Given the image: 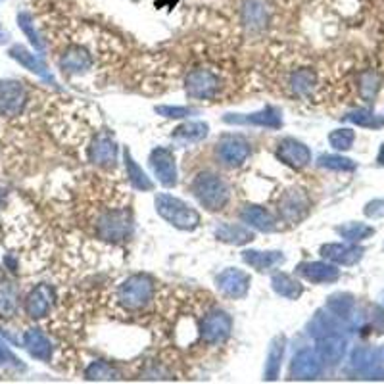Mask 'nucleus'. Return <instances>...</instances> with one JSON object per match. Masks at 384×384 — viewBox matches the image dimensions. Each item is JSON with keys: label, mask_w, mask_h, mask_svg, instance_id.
Masks as SVG:
<instances>
[{"label": "nucleus", "mask_w": 384, "mask_h": 384, "mask_svg": "<svg viewBox=\"0 0 384 384\" xmlns=\"http://www.w3.org/2000/svg\"><path fill=\"white\" fill-rule=\"evenodd\" d=\"M278 160L294 169H304L311 162V150L296 139H283L277 148Z\"/></svg>", "instance_id": "nucleus-11"}, {"label": "nucleus", "mask_w": 384, "mask_h": 384, "mask_svg": "<svg viewBox=\"0 0 384 384\" xmlns=\"http://www.w3.org/2000/svg\"><path fill=\"white\" fill-rule=\"evenodd\" d=\"M91 160L102 167H112L117 162V144L110 134L100 133L96 136L91 146Z\"/></svg>", "instance_id": "nucleus-16"}, {"label": "nucleus", "mask_w": 384, "mask_h": 384, "mask_svg": "<svg viewBox=\"0 0 384 384\" xmlns=\"http://www.w3.org/2000/svg\"><path fill=\"white\" fill-rule=\"evenodd\" d=\"M221 77L213 69L198 67L187 75V95L194 100H211L219 95Z\"/></svg>", "instance_id": "nucleus-4"}, {"label": "nucleus", "mask_w": 384, "mask_h": 384, "mask_svg": "<svg viewBox=\"0 0 384 384\" xmlns=\"http://www.w3.org/2000/svg\"><path fill=\"white\" fill-rule=\"evenodd\" d=\"M191 189L192 194L198 198V202L208 211H221L229 204V184L215 173H200L198 177H194Z\"/></svg>", "instance_id": "nucleus-1"}, {"label": "nucleus", "mask_w": 384, "mask_h": 384, "mask_svg": "<svg viewBox=\"0 0 384 384\" xmlns=\"http://www.w3.org/2000/svg\"><path fill=\"white\" fill-rule=\"evenodd\" d=\"M355 134L352 129H336L328 134V143L335 150H350L354 144Z\"/></svg>", "instance_id": "nucleus-35"}, {"label": "nucleus", "mask_w": 384, "mask_h": 384, "mask_svg": "<svg viewBox=\"0 0 384 384\" xmlns=\"http://www.w3.org/2000/svg\"><path fill=\"white\" fill-rule=\"evenodd\" d=\"M150 167H152L156 179L162 182L163 187H175L177 182V167H175V156L169 148L158 146L150 152Z\"/></svg>", "instance_id": "nucleus-9"}, {"label": "nucleus", "mask_w": 384, "mask_h": 384, "mask_svg": "<svg viewBox=\"0 0 384 384\" xmlns=\"http://www.w3.org/2000/svg\"><path fill=\"white\" fill-rule=\"evenodd\" d=\"M125 169H127V177H129V182H131L133 189L143 192L154 191V182L150 181V177L143 171V167L131 158L129 150H125Z\"/></svg>", "instance_id": "nucleus-29"}, {"label": "nucleus", "mask_w": 384, "mask_h": 384, "mask_svg": "<svg viewBox=\"0 0 384 384\" xmlns=\"http://www.w3.org/2000/svg\"><path fill=\"white\" fill-rule=\"evenodd\" d=\"M271 287L277 292L278 296L287 298V300H298L304 294V287L302 283H298L296 278L288 273H275L271 277Z\"/></svg>", "instance_id": "nucleus-24"}, {"label": "nucleus", "mask_w": 384, "mask_h": 384, "mask_svg": "<svg viewBox=\"0 0 384 384\" xmlns=\"http://www.w3.org/2000/svg\"><path fill=\"white\" fill-rule=\"evenodd\" d=\"M18 21H19V27L23 29V33L27 35V38L31 40V45L38 50H43L45 45H43V40L38 37V33L35 31V25H33V21H31V16H29L27 12H21L18 16Z\"/></svg>", "instance_id": "nucleus-36"}, {"label": "nucleus", "mask_w": 384, "mask_h": 384, "mask_svg": "<svg viewBox=\"0 0 384 384\" xmlns=\"http://www.w3.org/2000/svg\"><path fill=\"white\" fill-rule=\"evenodd\" d=\"M227 123L235 125H259V127H269V129H278L283 125V117H280V110L275 106H267L263 110H259L256 114L248 115H225L223 117Z\"/></svg>", "instance_id": "nucleus-13"}, {"label": "nucleus", "mask_w": 384, "mask_h": 384, "mask_svg": "<svg viewBox=\"0 0 384 384\" xmlns=\"http://www.w3.org/2000/svg\"><path fill=\"white\" fill-rule=\"evenodd\" d=\"M309 211V200L304 192L288 191L278 198V215L288 223H296L306 217Z\"/></svg>", "instance_id": "nucleus-12"}, {"label": "nucleus", "mask_w": 384, "mask_h": 384, "mask_svg": "<svg viewBox=\"0 0 384 384\" xmlns=\"http://www.w3.org/2000/svg\"><path fill=\"white\" fill-rule=\"evenodd\" d=\"M18 311V290L12 283H0V317L10 319Z\"/></svg>", "instance_id": "nucleus-31"}, {"label": "nucleus", "mask_w": 384, "mask_h": 384, "mask_svg": "<svg viewBox=\"0 0 384 384\" xmlns=\"http://www.w3.org/2000/svg\"><path fill=\"white\" fill-rule=\"evenodd\" d=\"M23 346L27 348L29 354L33 355L35 359H40V361H48L50 355H52L50 340L40 328H29L23 336Z\"/></svg>", "instance_id": "nucleus-20"}, {"label": "nucleus", "mask_w": 384, "mask_h": 384, "mask_svg": "<svg viewBox=\"0 0 384 384\" xmlns=\"http://www.w3.org/2000/svg\"><path fill=\"white\" fill-rule=\"evenodd\" d=\"M317 85V75L311 67H300L290 75L288 86L292 88V93L298 96H307L313 93Z\"/></svg>", "instance_id": "nucleus-26"}, {"label": "nucleus", "mask_w": 384, "mask_h": 384, "mask_svg": "<svg viewBox=\"0 0 384 384\" xmlns=\"http://www.w3.org/2000/svg\"><path fill=\"white\" fill-rule=\"evenodd\" d=\"M363 250L350 244H325L321 246V256L328 261H335L340 265H354L361 259Z\"/></svg>", "instance_id": "nucleus-18"}, {"label": "nucleus", "mask_w": 384, "mask_h": 384, "mask_svg": "<svg viewBox=\"0 0 384 384\" xmlns=\"http://www.w3.org/2000/svg\"><path fill=\"white\" fill-rule=\"evenodd\" d=\"M244 263H248L250 267L258 269V271H269L285 263L283 252H259V250H246L242 254Z\"/></svg>", "instance_id": "nucleus-21"}, {"label": "nucleus", "mask_w": 384, "mask_h": 384, "mask_svg": "<svg viewBox=\"0 0 384 384\" xmlns=\"http://www.w3.org/2000/svg\"><path fill=\"white\" fill-rule=\"evenodd\" d=\"M365 213L369 217H384V200H374L371 204H367Z\"/></svg>", "instance_id": "nucleus-39"}, {"label": "nucleus", "mask_w": 384, "mask_h": 384, "mask_svg": "<svg viewBox=\"0 0 384 384\" xmlns=\"http://www.w3.org/2000/svg\"><path fill=\"white\" fill-rule=\"evenodd\" d=\"M344 350L346 340L342 336L335 335V333H333V335L321 336L319 342H317V352H319L321 359H323L325 363H338V361L342 359V355H344Z\"/></svg>", "instance_id": "nucleus-19"}, {"label": "nucleus", "mask_w": 384, "mask_h": 384, "mask_svg": "<svg viewBox=\"0 0 384 384\" xmlns=\"http://www.w3.org/2000/svg\"><path fill=\"white\" fill-rule=\"evenodd\" d=\"M285 355V336L273 338V342L267 350V359H265V379L275 381L280 373V361Z\"/></svg>", "instance_id": "nucleus-27"}, {"label": "nucleus", "mask_w": 384, "mask_h": 384, "mask_svg": "<svg viewBox=\"0 0 384 384\" xmlns=\"http://www.w3.org/2000/svg\"><path fill=\"white\" fill-rule=\"evenodd\" d=\"M348 119L350 121H354V123L361 125V127H379L381 121L374 117L371 112H367V110H357V112H352V114L348 115Z\"/></svg>", "instance_id": "nucleus-38"}, {"label": "nucleus", "mask_w": 384, "mask_h": 384, "mask_svg": "<svg viewBox=\"0 0 384 384\" xmlns=\"http://www.w3.org/2000/svg\"><path fill=\"white\" fill-rule=\"evenodd\" d=\"M232 331V319L223 309H213L200 323V338L206 344H223L230 336Z\"/></svg>", "instance_id": "nucleus-5"}, {"label": "nucleus", "mask_w": 384, "mask_h": 384, "mask_svg": "<svg viewBox=\"0 0 384 384\" xmlns=\"http://www.w3.org/2000/svg\"><path fill=\"white\" fill-rule=\"evenodd\" d=\"M242 16H244V23L250 29H261L265 27L267 21V10L261 0H248L242 10Z\"/></svg>", "instance_id": "nucleus-30"}, {"label": "nucleus", "mask_w": 384, "mask_h": 384, "mask_svg": "<svg viewBox=\"0 0 384 384\" xmlns=\"http://www.w3.org/2000/svg\"><path fill=\"white\" fill-rule=\"evenodd\" d=\"M158 215L165 219L169 225L181 230H194L200 225V213L191 208L181 198H175L171 194H158L154 200Z\"/></svg>", "instance_id": "nucleus-3"}, {"label": "nucleus", "mask_w": 384, "mask_h": 384, "mask_svg": "<svg viewBox=\"0 0 384 384\" xmlns=\"http://www.w3.org/2000/svg\"><path fill=\"white\" fill-rule=\"evenodd\" d=\"M27 102V93L19 81H0V114L16 117L23 112Z\"/></svg>", "instance_id": "nucleus-8"}, {"label": "nucleus", "mask_w": 384, "mask_h": 384, "mask_svg": "<svg viewBox=\"0 0 384 384\" xmlns=\"http://www.w3.org/2000/svg\"><path fill=\"white\" fill-rule=\"evenodd\" d=\"M319 165L333 169V171H352L355 167V163L352 160H348L344 156H336V154H323L319 158Z\"/></svg>", "instance_id": "nucleus-32"}, {"label": "nucleus", "mask_w": 384, "mask_h": 384, "mask_svg": "<svg viewBox=\"0 0 384 384\" xmlns=\"http://www.w3.org/2000/svg\"><path fill=\"white\" fill-rule=\"evenodd\" d=\"M156 114L169 117V119H181V117L191 115L192 110L184 108V106H156Z\"/></svg>", "instance_id": "nucleus-37"}, {"label": "nucleus", "mask_w": 384, "mask_h": 384, "mask_svg": "<svg viewBox=\"0 0 384 384\" xmlns=\"http://www.w3.org/2000/svg\"><path fill=\"white\" fill-rule=\"evenodd\" d=\"M6 361H12V363H16L18 359L12 355V352L8 350V346L4 344L2 340H0V363H6Z\"/></svg>", "instance_id": "nucleus-40"}, {"label": "nucleus", "mask_w": 384, "mask_h": 384, "mask_svg": "<svg viewBox=\"0 0 384 384\" xmlns=\"http://www.w3.org/2000/svg\"><path fill=\"white\" fill-rule=\"evenodd\" d=\"M154 292H156V287H154V280L148 275H131L117 287L115 300L125 311L134 313V311L144 309L152 302Z\"/></svg>", "instance_id": "nucleus-2"}, {"label": "nucleus", "mask_w": 384, "mask_h": 384, "mask_svg": "<svg viewBox=\"0 0 384 384\" xmlns=\"http://www.w3.org/2000/svg\"><path fill=\"white\" fill-rule=\"evenodd\" d=\"M215 237L227 244H235V246H242L248 244L250 240L254 239L252 230L246 229L244 225H235V223H223L215 229Z\"/></svg>", "instance_id": "nucleus-25"}, {"label": "nucleus", "mask_w": 384, "mask_h": 384, "mask_svg": "<svg viewBox=\"0 0 384 384\" xmlns=\"http://www.w3.org/2000/svg\"><path fill=\"white\" fill-rule=\"evenodd\" d=\"M54 302V292L48 285H37L31 290V294L27 296L25 302V309H27L29 317L33 319H43L48 315L50 307Z\"/></svg>", "instance_id": "nucleus-15"}, {"label": "nucleus", "mask_w": 384, "mask_h": 384, "mask_svg": "<svg viewBox=\"0 0 384 384\" xmlns=\"http://www.w3.org/2000/svg\"><path fill=\"white\" fill-rule=\"evenodd\" d=\"M379 163H383L384 165V144L383 148H381V152H379Z\"/></svg>", "instance_id": "nucleus-41"}, {"label": "nucleus", "mask_w": 384, "mask_h": 384, "mask_svg": "<svg viewBox=\"0 0 384 384\" xmlns=\"http://www.w3.org/2000/svg\"><path fill=\"white\" fill-rule=\"evenodd\" d=\"M240 219L254 229L263 230V232H273L278 229L277 219L271 215V211L261 208V206H246L240 211Z\"/></svg>", "instance_id": "nucleus-17"}, {"label": "nucleus", "mask_w": 384, "mask_h": 384, "mask_svg": "<svg viewBox=\"0 0 384 384\" xmlns=\"http://www.w3.org/2000/svg\"><path fill=\"white\" fill-rule=\"evenodd\" d=\"M336 230H338V235H342L346 240H352V242L363 240L373 235V229L367 227V225H363V223H348V225L338 227Z\"/></svg>", "instance_id": "nucleus-33"}, {"label": "nucleus", "mask_w": 384, "mask_h": 384, "mask_svg": "<svg viewBox=\"0 0 384 384\" xmlns=\"http://www.w3.org/2000/svg\"><path fill=\"white\" fill-rule=\"evenodd\" d=\"M60 66L66 73H83L88 67L93 66V58L86 52L85 48L71 47L67 48L66 54L60 58Z\"/></svg>", "instance_id": "nucleus-22"}, {"label": "nucleus", "mask_w": 384, "mask_h": 384, "mask_svg": "<svg viewBox=\"0 0 384 384\" xmlns=\"http://www.w3.org/2000/svg\"><path fill=\"white\" fill-rule=\"evenodd\" d=\"M323 369H325V361L321 359L317 350H302L294 355L290 363V376L298 381H311L321 376Z\"/></svg>", "instance_id": "nucleus-7"}, {"label": "nucleus", "mask_w": 384, "mask_h": 384, "mask_svg": "<svg viewBox=\"0 0 384 384\" xmlns=\"http://www.w3.org/2000/svg\"><path fill=\"white\" fill-rule=\"evenodd\" d=\"M296 273L309 283H315V285L333 283L340 277L338 269L335 265H328L325 261H304L296 267Z\"/></svg>", "instance_id": "nucleus-14"}, {"label": "nucleus", "mask_w": 384, "mask_h": 384, "mask_svg": "<svg viewBox=\"0 0 384 384\" xmlns=\"http://www.w3.org/2000/svg\"><path fill=\"white\" fill-rule=\"evenodd\" d=\"M115 369L106 361H95L88 365L85 371V376L88 381H108V379H115Z\"/></svg>", "instance_id": "nucleus-34"}, {"label": "nucleus", "mask_w": 384, "mask_h": 384, "mask_svg": "<svg viewBox=\"0 0 384 384\" xmlns=\"http://www.w3.org/2000/svg\"><path fill=\"white\" fill-rule=\"evenodd\" d=\"M215 283H217V290L223 296L235 298V300L244 298L250 290V275L246 271L237 267L225 269L223 273L217 275Z\"/></svg>", "instance_id": "nucleus-10"}, {"label": "nucleus", "mask_w": 384, "mask_h": 384, "mask_svg": "<svg viewBox=\"0 0 384 384\" xmlns=\"http://www.w3.org/2000/svg\"><path fill=\"white\" fill-rule=\"evenodd\" d=\"M250 143L242 134H223L217 143V158L229 167H240L250 158Z\"/></svg>", "instance_id": "nucleus-6"}, {"label": "nucleus", "mask_w": 384, "mask_h": 384, "mask_svg": "<svg viewBox=\"0 0 384 384\" xmlns=\"http://www.w3.org/2000/svg\"><path fill=\"white\" fill-rule=\"evenodd\" d=\"M10 56L14 58V60H18L19 64L23 67H27L31 69L33 73H37V75L45 77V79H50V73H48L47 66H45V62L40 60L38 56L35 54H31L27 48L23 47H12L10 48Z\"/></svg>", "instance_id": "nucleus-28"}, {"label": "nucleus", "mask_w": 384, "mask_h": 384, "mask_svg": "<svg viewBox=\"0 0 384 384\" xmlns=\"http://www.w3.org/2000/svg\"><path fill=\"white\" fill-rule=\"evenodd\" d=\"M208 131H210V125L204 123V121H187L182 123L181 127H177L173 131V141L179 144H192V143H200L208 136Z\"/></svg>", "instance_id": "nucleus-23"}]
</instances>
